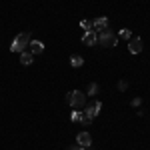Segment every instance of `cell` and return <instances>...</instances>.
Masks as SVG:
<instances>
[{"instance_id":"cell-2","label":"cell","mask_w":150,"mask_h":150,"mask_svg":"<svg viewBox=\"0 0 150 150\" xmlns=\"http://www.w3.org/2000/svg\"><path fill=\"white\" fill-rule=\"evenodd\" d=\"M116 42H118V38L112 34V30L110 28H104L98 32V44L104 48H110V46H116Z\"/></svg>"},{"instance_id":"cell-5","label":"cell","mask_w":150,"mask_h":150,"mask_svg":"<svg viewBox=\"0 0 150 150\" xmlns=\"http://www.w3.org/2000/svg\"><path fill=\"white\" fill-rule=\"evenodd\" d=\"M76 144L82 146V148H88V146L92 144V136H90L88 132H78V136H76Z\"/></svg>"},{"instance_id":"cell-14","label":"cell","mask_w":150,"mask_h":150,"mask_svg":"<svg viewBox=\"0 0 150 150\" xmlns=\"http://www.w3.org/2000/svg\"><path fill=\"white\" fill-rule=\"evenodd\" d=\"M118 36H120V38H126V40H130V38H132V32H130L128 28H120Z\"/></svg>"},{"instance_id":"cell-6","label":"cell","mask_w":150,"mask_h":150,"mask_svg":"<svg viewBox=\"0 0 150 150\" xmlns=\"http://www.w3.org/2000/svg\"><path fill=\"white\" fill-rule=\"evenodd\" d=\"M96 42H98V34H96L94 30L84 32V36H82V44H86V46H94Z\"/></svg>"},{"instance_id":"cell-1","label":"cell","mask_w":150,"mask_h":150,"mask_svg":"<svg viewBox=\"0 0 150 150\" xmlns=\"http://www.w3.org/2000/svg\"><path fill=\"white\" fill-rule=\"evenodd\" d=\"M66 102H68L70 108H74V110H80L86 106V94L80 92V90H70L66 94Z\"/></svg>"},{"instance_id":"cell-19","label":"cell","mask_w":150,"mask_h":150,"mask_svg":"<svg viewBox=\"0 0 150 150\" xmlns=\"http://www.w3.org/2000/svg\"><path fill=\"white\" fill-rule=\"evenodd\" d=\"M68 150H86V148H82V146H78V144H76V146H72V148H68Z\"/></svg>"},{"instance_id":"cell-17","label":"cell","mask_w":150,"mask_h":150,"mask_svg":"<svg viewBox=\"0 0 150 150\" xmlns=\"http://www.w3.org/2000/svg\"><path fill=\"white\" fill-rule=\"evenodd\" d=\"M126 88H128V82L126 80H120V82H118V90H126Z\"/></svg>"},{"instance_id":"cell-11","label":"cell","mask_w":150,"mask_h":150,"mask_svg":"<svg viewBox=\"0 0 150 150\" xmlns=\"http://www.w3.org/2000/svg\"><path fill=\"white\" fill-rule=\"evenodd\" d=\"M32 56H34V54H30V52L24 50L22 54H20V62H22L24 66H28V64H32Z\"/></svg>"},{"instance_id":"cell-8","label":"cell","mask_w":150,"mask_h":150,"mask_svg":"<svg viewBox=\"0 0 150 150\" xmlns=\"http://www.w3.org/2000/svg\"><path fill=\"white\" fill-rule=\"evenodd\" d=\"M104 28H108V18H106V16H100V18L92 20V30L94 32H100Z\"/></svg>"},{"instance_id":"cell-16","label":"cell","mask_w":150,"mask_h":150,"mask_svg":"<svg viewBox=\"0 0 150 150\" xmlns=\"http://www.w3.org/2000/svg\"><path fill=\"white\" fill-rule=\"evenodd\" d=\"M80 122L84 124V126H90V124H92V118H88V116L84 114V116H82V120H80Z\"/></svg>"},{"instance_id":"cell-12","label":"cell","mask_w":150,"mask_h":150,"mask_svg":"<svg viewBox=\"0 0 150 150\" xmlns=\"http://www.w3.org/2000/svg\"><path fill=\"white\" fill-rule=\"evenodd\" d=\"M98 92H100V86H98L96 82H90V86H88V92H86V94H90V96H96Z\"/></svg>"},{"instance_id":"cell-10","label":"cell","mask_w":150,"mask_h":150,"mask_svg":"<svg viewBox=\"0 0 150 150\" xmlns=\"http://www.w3.org/2000/svg\"><path fill=\"white\" fill-rule=\"evenodd\" d=\"M82 64H84V58L82 56H78V54L70 56V66H72V68H80Z\"/></svg>"},{"instance_id":"cell-15","label":"cell","mask_w":150,"mask_h":150,"mask_svg":"<svg viewBox=\"0 0 150 150\" xmlns=\"http://www.w3.org/2000/svg\"><path fill=\"white\" fill-rule=\"evenodd\" d=\"M80 26L88 32V30H92V20H80Z\"/></svg>"},{"instance_id":"cell-7","label":"cell","mask_w":150,"mask_h":150,"mask_svg":"<svg viewBox=\"0 0 150 150\" xmlns=\"http://www.w3.org/2000/svg\"><path fill=\"white\" fill-rule=\"evenodd\" d=\"M100 108H102V104L100 102H94V104H90V106H86V110H84V114L88 116V118H96V116L100 114Z\"/></svg>"},{"instance_id":"cell-4","label":"cell","mask_w":150,"mask_h":150,"mask_svg":"<svg viewBox=\"0 0 150 150\" xmlns=\"http://www.w3.org/2000/svg\"><path fill=\"white\" fill-rule=\"evenodd\" d=\"M142 48H144V44H142V40H140L138 36H134V38L128 40V52L130 54H140Z\"/></svg>"},{"instance_id":"cell-9","label":"cell","mask_w":150,"mask_h":150,"mask_svg":"<svg viewBox=\"0 0 150 150\" xmlns=\"http://www.w3.org/2000/svg\"><path fill=\"white\" fill-rule=\"evenodd\" d=\"M28 48H30V54H42L44 52V44L40 40H30Z\"/></svg>"},{"instance_id":"cell-13","label":"cell","mask_w":150,"mask_h":150,"mask_svg":"<svg viewBox=\"0 0 150 150\" xmlns=\"http://www.w3.org/2000/svg\"><path fill=\"white\" fill-rule=\"evenodd\" d=\"M82 116H84L82 110H74V112L70 114V120H72V122H78V120H82Z\"/></svg>"},{"instance_id":"cell-3","label":"cell","mask_w":150,"mask_h":150,"mask_svg":"<svg viewBox=\"0 0 150 150\" xmlns=\"http://www.w3.org/2000/svg\"><path fill=\"white\" fill-rule=\"evenodd\" d=\"M30 44V36L26 34V32H22V34H18L14 40H12L10 44V52H20L22 54L24 50H26V46Z\"/></svg>"},{"instance_id":"cell-18","label":"cell","mask_w":150,"mask_h":150,"mask_svg":"<svg viewBox=\"0 0 150 150\" xmlns=\"http://www.w3.org/2000/svg\"><path fill=\"white\" fill-rule=\"evenodd\" d=\"M140 104H142V98H134V100H132V106H134V108H138Z\"/></svg>"}]
</instances>
